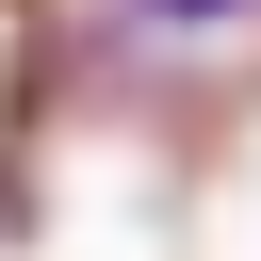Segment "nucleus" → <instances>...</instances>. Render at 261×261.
Listing matches in <instances>:
<instances>
[{"instance_id":"1","label":"nucleus","mask_w":261,"mask_h":261,"mask_svg":"<svg viewBox=\"0 0 261 261\" xmlns=\"http://www.w3.org/2000/svg\"><path fill=\"white\" fill-rule=\"evenodd\" d=\"M130 16H163V33H212V16H245V0H130Z\"/></svg>"}]
</instances>
